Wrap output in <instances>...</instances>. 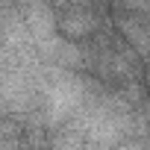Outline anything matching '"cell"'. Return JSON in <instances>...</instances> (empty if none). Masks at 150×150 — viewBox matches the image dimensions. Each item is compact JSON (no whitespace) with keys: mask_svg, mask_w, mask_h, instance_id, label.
Returning a JSON list of instances; mask_svg holds the SVG:
<instances>
[{"mask_svg":"<svg viewBox=\"0 0 150 150\" xmlns=\"http://www.w3.org/2000/svg\"><path fill=\"white\" fill-rule=\"evenodd\" d=\"M62 30H65L68 35H86V33L94 30V18H91L88 12H74V15H68V18L62 21Z\"/></svg>","mask_w":150,"mask_h":150,"instance_id":"cell-1","label":"cell"},{"mask_svg":"<svg viewBox=\"0 0 150 150\" xmlns=\"http://www.w3.org/2000/svg\"><path fill=\"white\" fill-rule=\"evenodd\" d=\"M121 27H124L127 38H132V41H135L138 53H144V21H132V18L127 15V21H121Z\"/></svg>","mask_w":150,"mask_h":150,"instance_id":"cell-2","label":"cell"},{"mask_svg":"<svg viewBox=\"0 0 150 150\" xmlns=\"http://www.w3.org/2000/svg\"><path fill=\"white\" fill-rule=\"evenodd\" d=\"M3 3H9V0H0V6H3Z\"/></svg>","mask_w":150,"mask_h":150,"instance_id":"cell-3","label":"cell"}]
</instances>
